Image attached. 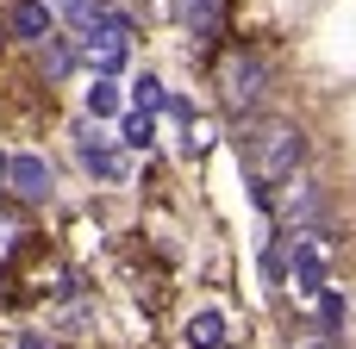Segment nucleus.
Segmentation results:
<instances>
[{"label": "nucleus", "mask_w": 356, "mask_h": 349, "mask_svg": "<svg viewBox=\"0 0 356 349\" xmlns=\"http://www.w3.org/2000/svg\"><path fill=\"white\" fill-rule=\"evenodd\" d=\"M238 150H244V162H250V181H257V206H269L275 187L294 181L300 162H307V137H300V125H288V119H257V125H244Z\"/></svg>", "instance_id": "nucleus-1"}, {"label": "nucleus", "mask_w": 356, "mask_h": 349, "mask_svg": "<svg viewBox=\"0 0 356 349\" xmlns=\"http://www.w3.org/2000/svg\"><path fill=\"white\" fill-rule=\"evenodd\" d=\"M81 62L94 69V75H119L125 69V31H81Z\"/></svg>", "instance_id": "nucleus-2"}, {"label": "nucleus", "mask_w": 356, "mask_h": 349, "mask_svg": "<svg viewBox=\"0 0 356 349\" xmlns=\"http://www.w3.org/2000/svg\"><path fill=\"white\" fill-rule=\"evenodd\" d=\"M219 81H225V100H232V106H250V100L263 94V81H269V69H263L257 56H232Z\"/></svg>", "instance_id": "nucleus-3"}, {"label": "nucleus", "mask_w": 356, "mask_h": 349, "mask_svg": "<svg viewBox=\"0 0 356 349\" xmlns=\"http://www.w3.org/2000/svg\"><path fill=\"white\" fill-rule=\"evenodd\" d=\"M6 181H13L19 200H50V187H56L44 156H13V162H6Z\"/></svg>", "instance_id": "nucleus-4"}, {"label": "nucleus", "mask_w": 356, "mask_h": 349, "mask_svg": "<svg viewBox=\"0 0 356 349\" xmlns=\"http://www.w3.org/2000/svg\"><path fill=\"white\" fill-rule=\"evenodd\" d=\"M288 225H294V231H319V225H325V187H319V181H300V175H294Z\"/></svg>", "instance_id": "nucleus-5"}, {"label": "nucleus", "mask_w": 356, "mask_h": 349, "mask_svg": "<svg viewBox=\"0 0 356 349\" xmlns=\"http://www.w3.org/2000/svg\"><path fill=\"white\" fill-rule=\"evenodd\" d=\"M75 150H81V169H88V175H100V181H119V175H125V156H119L106 137L81 131V137H75Z\"/></svg>", "instance_id": "nucleus-6"}, {"label": "nucleus", "mask_w": 356, "mask_h": 349, "mask_svg": "<svg viewBox=\"0 0 356 349\" xmlns=\"http://www.w3.org/2000/svg\"><path fill=\"white\" fill-rule=\"evenodd\" d=\"M319 287H325V250L313 237H300L294 244V293H319Z\"/></svg>", "instance_id": "nucleus-7"}, {"label": "nucleus", "mask_w": 356, "mask_h": 349, "mask_svg": "<svg viewBox=\"0 0 356 349\" xmlns=\"http://www.w3.org/2000/svg\"><path fill=\"white\" fill-rule=\"evenodd\" d=\"M13 31L38 44V37L50 31V6H44V0H19V6H13Z\"/></svg>", "instance_id": "nucleus-8"}, {"label": "nucleus", "mask_w": 356, "mask_h": 349, "mask_svg": "<svg viewBox=\"0 0 356 349\" xmlns=\"http://www.w3.org/2000/svg\"><path fill=\"white\" fill-rule=\"evenodd\" d=\"M225 343V318L219 312H194L188 318V349H219Z\"/></svg>", "instance_id": "nucleus-9"}, {"label": "nucleus", "mask_w": 356, "mask_h": 349, "mask_svg": "<svg viewBox=\"0 0 356 349\" xmlns=\"http://www.w3.org/2000/svg\"><path fill=\"white\" fill-rule=\"evenodd\" d=\"M175 19L188 31H213L219 25V0H175Z\"/></svg>", "instance_id": "nucleus-10"}, {"label": "nucleus", "mask_w": 356, "mask_h": 349, "mask_svg": "<svg viewBox=\"0 0 356 349\" xmlns=\"http://www.w3.org/2000/svg\"><path fill=\"white\" fill-rule=\"evenodd\" d=\"M38 44H44V75H50V81H63V75H69V62H75V50H69L63 37H50V31H44Z\"/></svg>", "instance_id": "nucleus-11"}, {"label": "nucleus", "mask_w": 356, "mask_h": 349, "mask_svg": "<svg viewBox=\"0 0 356 349\" xmlns=\"http://www.w3.org/2000/svg\"><path fill=\"white\" fill-rule=\"evenodd\" d=\"M88 112H94V119H113V112H119V87H113L106 75L88 87Z\"/></svg>", "instance_id": "nucleus-12"}, {"label": "nucleus", "mask_w": 356, "mask_h": 349, "mask_svg": "<svg viewBox=\"0 0 356 349\" xmlns=\"http://www.w3.org/2000/svg\"><path fill=\"white\" fill-rule=\"evenodd\" d=\"M131 100H138V112H156V106H169V94H163V81H156V75H138Z\"/></svg>", "instance_id": "nucleus-13"}, {"label": "nucleus", "mask_w": 356, "mask_h": 349, "mask_svg": "<svg viewBox=\"0 0 356 349\" xmlns=\"http://www.w3.org/2000/svg\"><path fill=\"white\" fill-rule=\"evenodd\" d=\"M150 137H156L150 112H131V119H125V144H131V150H150Z\"/></svg>", "instance_id": "nucleus-14"}, {"label": "nucleus", "mask_w": 356, "mask_h": 349, "mask_svg": "<svg viewBox=\"0 0 356 349\" xmlns=\"http://www.w3.org/2000/svg\"><path fill=\"white\" fill-rule=\"evenodd\" d=\"M319 312H325V331H338L344 325V293H325L319 287Z\"/></svg>", "instance_id": "nucleus-15"}, {"label": "nucleus", "mask_w": 356, "mask_h": 349, "mask_svg": "<svg viewBox=\"0 0 356 349\" xmlns=\"http://www.w3.org/2000/svg\"><path fill=\"white\" fill-rule=\"evenodd\" d=\"M94 6H100V0H63V19H69V25H75V31H81V25H88V12H94Z\"/></svg>", "instance_id": "nucleus-16"}, {"label": "nucleus", "mask_w": 356, "mask_h": 349, "mask_svg": "<svg viewBox=\"0 0 356 349\" xmlns=\"http://www.w3.org/2000/svg\"><path fill=\"white\" fill-rule=\"evenodd\" d=\"M300 349H344L338 337H313V343H300Z\"/></svg>", "instance_id": "nucleus-17"}, {"label": "nucleus", "mask_w": 356, "mask_h": 349, "mask_svg": "<svg viewBox=\"0 0 356 349\" xmlns=\"http://www.w3.org/2000/svg\"><path fill=\"white\" fill-rule=\"evenodd\" d=\"M19 349H50V343H44V337H25V343H19Z\"/></svg>", "instance_id": "nucleus-18"}, {"label": "nucleus", "mask_w": 356, "mask_h": 349, "mask_svg": "<svg viewBox=\"0 0 356 349\" xmlns=\"http://www.w3.org/2000/svg\"><path fill=\"white\" fill-rule=\"evenodd\" d=\"M0 244H6V225H0Z\"/></svg>", "instance_id": "nucleus-19"}, {"label": "nucleus", "mask_w": 356, "mask_h": 349, "mask_svg": "<svg viewBox=\"0 0 356 349\" xmlns=\"http://www.w3.org/2000/svg\"><path fill=\"white\" fill-rule=\"evenodd\" d=\"M0 175H6V156H0Z\"/></svg>", "instance_id": "nucleus-20"}]
</instances>
